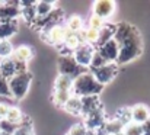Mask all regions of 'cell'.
I'll return each instance as SVG.
<instances>
[{"label": "cell", "mask_w": 150, "mask_h": 135, "mask_svg": "<svg viewBox=\"0 0 150 135\" xmlns=\"http://www.w3.org/2000/svg\"><path fill=\"white\" fill-rule=\"evenodd\" d=\"M0 96H6V97H12L10 89H9V80H6L4 77L0 76Z\"/></svg>", "instance_id": "cell-29"}, {"label": "cell", "mask_w": 150, "mask_h": 135, "mask_svg": "<svg viewBox=\"0 0 150 135\" xmlns=\"http://www.w3.org/2000/svg\"><path fill=\"white\" fill-rule=\"evenodd\" d=\"M149 118H150V110L147 106L139 103V105H134V106L131 108V119H133V122L142 125V124H144Z\"/></svg>", "instance_id": "cell-12"}, {"label": "cell", "mask_w": 150, "mask_h": 135, "mask_svg": "<svg viewBox=\"0 0 150 135\" xmlns=\"http://www.w3.org/2000/svg\"><path fill=\"white\" fill-rule=\"evenodd\" d=\"M55 3L54 1H35V19L37 18H45L50 13L55 10Z\"/></svg>", "instance_id": "cell-15"}, {"label": "cell", "mask_w": 150, "mask_h": 135, "mask_svg": "<svg viewBox=\"0 0 150 135\" xmlns=\"http://www.w3.org/2000/svg\"><path fill=\"white\" fill-rule=\"evenodd\" d=\"M91 73L93 74L95 80L100 86H105L115 79V76L118 73V64L117 63H108V64H103L98 68H92Z\"/></svg>", "instance_id": "cell-5"}, {"label": "cell", "mask_w": 150, "mask_h": 135, "mask_svg": "<svg viewBox=\"0 0 150 135\" xmlns=\"http://www.w3.org/2000/svg\"><path fill=\"white\" fill-rule=\"evenodd\" d=\"M57 65H58V73L61 76H67V77H70L73 80L82 73L80 71L82 67H79L77 63L74 61V58L71 55H67V54H61L58 57Z\"/></svg>", "instance_id": "cell-4"}, {"label": "cell", "mask_w": 150, "mask_h": 135, "mask_svg": "<svg viewBox=\"0 0 150 135\" xmlns=\"http://www.w3.org/2000/svg\"><path fill=\"white\" fill-rule=\"evenodd\" d=\"M32 82V74L29 71H23V73H18L15 74L10 80H9V89L12 97L21 100L26 96L29 86Z\"/></svg>", "instance_id": "cell-3"}, {"label": "cell", "mask_w": 150, "mask_h": 135, "mask_svg": "<svg viewBox=\"0 0 150 135\" xmlns=\"http://www.w3.org/2000/svg\"><path fill=\"white\" fill-rule=\"evenodd\" d=\"M7 110H9V106H7V105H4V103H0V122L6 119Z\"/></svg>", "instance_id": "cell-31"}, {"label": "cell", "mask_w": 150, "mask_h": 135, "mask_svg": "<svg viewBox=\"0 0 150 135\" xmlns=\"http://www.w3.org/2000/svg\"><path fill=\"white\" fill-rule=\"evenodd\" d=\"M10 135H34V131L29 125H19Z\"/></svg>", "instance_id": "cell-30"}, {"label": "cell", "mask_w": 150, "mask_h": 135, "mask_svg": "<svg viewBox=\"0 0 150 135\" xmlns=\"http://www.w3.org/2000/svg\"><path fill=\"white\" fill-rule=\"evenodd\" d=\"M64 109L71 115H82V99L73 94L69 99V102L64 105Z\"/></svg>", "instance_id": "cell-18"}, {"label": "cell", "mask_w": 150, "mask_h": 135, "mask_svg": "<svg viewBox=\"0 0 150 135\" xmlns=\"http://www.w3.org/2000/svg\"><path fill=\"white\" fill-rule=\"evenodd\" d=\"M122 135H143V128L140 124L136 122H130L128 125L124 127L122 129Z\"/></svg>", "instance_id": "cell-26"}, {"label": "cell", "mask_w": 150, "mask_h": 135, "mask_svg": "<svg viewBox=\"0 0 150 135\" xmlns=\"http://www.w3.org/2000/svg\"><path fill=\"white\" fill-rule=\"evenodd\" d=\"M95 52H96V48L93 45L82 44L71 52V57L74 58L79 67H91Z\"/></svg>", "instance_id": "cell-6"}, {"label": "cell", "mask_w": 150, "mask_h": 135, "mask_svg": "<svg viewBox=\"0 0 150 135\" xmlns=\"http://www.w3.org/2000/svg\"><path fill=\"white\" fill-rule=\"evenodd\" d=\"M73 89V79L67 77V76H58L54 82V90H66V91H71Z\"/></svg>", "instance_id": "cell-23"}, {"label": "cell", "mask_w": 150, "mask_h": 135, "mask_svg": "<svg viewBox=\"0 0 150 135\" xmlns=\"http://www.w3.org/2000/svg\"><path fill=\"white\" fill-rule=\"evenodd\" d=\"M0 135H9V134H6V132H1V131H0Z\"/></svg>", "instance_id": "cell-32"}, {"label": "cell", "mask_w": 150, "mask_h": 135, "mask_svg": "<svg viewBox=\"0 0 150 135\" xmlns=\"http://www.w3.org/2000/svg\"><path fill=\"white\" fill-rule=\"evenodd\" d=\"M80 99H82V115H89L92 112L102 109L98 96H86Z\"/></svg>", "instance_id": "cell-14"}, {"label": "cell", "mask_w": 150, "mask_h": 135, "mask_svg": "<svg viewBox=\"0 0 150 135\" xmlns=\"http://www.w3.org/2000/svg\"><path fill=\"white\" fill-rule=\"evenodd\" d=\"M105 121H103V115H102V109L92 112L89 115H85V127L88 131H99L103 128Z\"/></svg>", "instance_id": "cell-11"}, {"label": "cell", "mask_w": 150, "mask_h": 135, "mask_svg": "<svg viewBox=\"0 0 150 135\" xmlns=\"http://www.w3.org/2000/svg\"><path fill=\"white\" fill-rule=\"evenodd\" d=\"M32 54H34V51L29 45H21V46L15 48L12 60L16 63H21V64H26L32 58Z\"/></svg>", "instance_id": "cell-13"}, {"label": "cell", "mask_w": 150, "mask_h": 135, "mask_svg": "<svg viewBox=\"0 0 150 135\" xmlns=\"http://www.w3.org/2000/svg\"><path fill=\"white\" fill-rule=\"evenodd\" d=\"M66 135H88V129L83 124H76L70 128V131Z\"/></svg>", "instance_id": "cell-28"}, {"label": "cell", "mask_w": 150, "mask_h": 135, "mask_svg": "<svg viewBox=\"0 0 150 135\" xmlns=\"http://www.w3.org/2000/svg\"><path fill=\"white\" fill-rule=\"evenodd\" d=\"M120 135H122V134H120Z\"/></svg>", "instance_id": "cell-33"}, {"label": "cell", "mask_w": 150, "mask_h": 135, "mask_svg": "<svg viewBox=\"0 0 150 135\" xmlns=\"http://www.w3.org/2000/svg\"><path fill=\"white\" fill-rule=\"evenodd\" d=\"M16 74V65L12 58L0 60V76L4 77L6 80H10Z\"/></svg>", "instance_id": "cell-16"}, {"label": "cell", "mask_w": 150, "mask_h": 135, "mask_svg": "<svg viewBox=\"0 0 150 135\" xmlns=\"http://www.w3.org/2000/svg\"><path fill=\"white\" fill-rule=\"evenodd\" d=\"M44 32H45V39H47L50 44H52V45L64 44L67 29H66V25H61V22H58V23L50 26V28L45 29Z\"/></svg>", "instance_id": "cell-9"}, {"label": "cell", "mask_w": 150, "mask_h": 135, "mask_svg": "<svg viewBox=\"0 0 150 135\" xmlns=\"http://www.w3.org/2000/svg\"><path fill=\"white\" fill-rule=\"evenodd\" d=\"M13 45L9 39H4V41H0V60H6V58H12L13 55Z\"/></svg>", "instance_id": "cell-24"}, {"label": "cell", "mask_w": 150, "mask_h": 135, "mask_svg": "<svg viewBox=\"0 0 150 135\" xmlns=\"http://www.w3.org/2000/svg\"><path fill=\"white\" fill-rule=\"evenodd\" d=\"M115 10V3L108 0H98L93 3V15L100 18L102 20L111 18V15Z\"/></svg>", "instance_id": "cell-10"}, {"label": "cell", "mask_w": 150, "mask_h": 135, "mask_svg": "<svg viewBox=\"0 0 150 135\" xmlns=\"http://www.w3.org/2000/svg\"><path fill=\"white\" fill-rule=\"evenodd\" d=\"M103 86L95 80L93 74L91 71H83L80 73L74 80H73V89L71 93L77 97H86V96H98Z\"/></svg>", "instance_id": "cell-2"}, {"label": "cell", "mask_w": 150, "mask_h": 135, "mask_svg": "<svg viewBox=\"0 0 150 135\" xmlns=\"http://www.w3.org/2000/svg\"><path fill=\"white\" fill-rule=\"evenodd\" d=\"M66 29L70 31V32H74V34L80 32L83 29V20H82V18L77 16V15L70 16L67 19V22H66Z\"/></svg>", "instance_id": "cell-22"}, {"label": "cell", "mask_w": 150, "mask_h": 135, "mask_svg": "<svg viewBox=\"0 0 150 135\" xmlns=\"http://www.w3.org/2000/svg\"><path fill=\"white\" fill-rule=\"evenodd\" d=\"M73 96L71 91H66V90H54L52 93V102L55 106L58 108H64V105L69 102V99Z\"/></svg>", "instance_id": "cell-19"}, {"label": "cell", "mask_w": 150, "mask_h": 135, "mask_svg": "<svg viewBox=\"0 0 150 135\" xmlns=\"http://www.w3.org/2000/svg\"><path fill=\"white\" fill-rule=\"evenodd\" d=\"M16 31H18V20L0 22V41L9 39L16 34Z\"/></svg>", "instance_id": "cell-17"}, {"label": "cell", "mask_w": 150, "mask_h": 135, "mask_svg": "<svg viewBox=\"0 0 150 135\" xmlns=\"http://www.w3.org/2000/svg\"><path fill=\"white\" fill-rule=\"evenodd\" d=\"M103 26H105V20H102L100 18L95 16V15L91 16V19H89V28L96 29V31H100Z\"/></svg>", "instance_id": "cell-27"}, {"label": "cell", "mask_w": 150, "mask_h": 135, "mask_svg": "<svg viewBox=\"0 0 150 135\" xmlns=\"http://www.w3.org/2000/svg\"><path fill=\"white\" fill-rule=\"evenodd\" d=\"M22 119H23V113H22V110L19 109V108H16V106H12V108H9V110H7V115H6V119L4 121H7L9 124H12V125H18V124H21L22 125Z\"/></svg>", "instance_id": "cell-20"}, {"label": "cell", "mask_w": 150, "mask_h": 135, "mask_svg": "<svg viewBox=\"0 0 150 135\" xmlns=\"http://www.w3.org/2000/svg\"><path fill=\"white\" fill-rule=\"evenodd\" d=\"M96 54L100 57V60L108 64V63H117L118 54H120V46L117 44V41L112 38L111 41H108L103 46H100L96 49Z\"/></svg>", "instance_id": "cell-8"}, {"label": "cell", "mask_w": 150, "mask_h": 135, "mask_svg": "<svg viewBox=\"0 0 150 135\" xmlns=\"http://www.w3.org/2000/svg\"><path fill=\"white\" fill-rule=\"evenodd\" d=\"M115 119H118L124 127L128 125L130 122H133V119H131V109H130V108H122V109H120V110L117 112V115H115Z\"/></svg>", "instance_id": "cell-25"}, {"label": "cell", "mask_w": 150, "mask_h": 135, "mask_svg": "<svg viewBox=\"0 0 150 135\" xmlns=\"http://www.w3.org/2000/svg\"><path fill=\"white\" fill-rule=\"evenodd\" d=\"M114 39L117 41V44L120 46V54L117 58L118 65L131 63L143 51V42H142L139 29L127 22H121V23L115 25Z\"/></svg>", "instance_id": "cell-1"}, {"label": "cell", "mask_w": 150, "mask_h": 135, "mask_svg": "<svg viewBox=\"0 0 150 135\" xmlns=\"http://www.w3.org/2000/svg\"><path fill=\"white\" fill-rule=\"evenodd\" d=\"M22 16L21 1H1L0 3V22L18 20Z\"/></svg>", "instance_id": "cell-7"}, {"label": "cell", "mask_w": 150, "mask_h": 135, "mask_svg": "<svg viewBox=\"0 0 150 135\" xmlns=\"http://www.w3.org/2000/svg\"><path fill=\"white\" fill-rule=\"evenodd\" d=\"M122 129H124V125L115 118L105 122V125H103V131L108 135H120L122 134Z\"/></svg>", "instance_id": "cell-21"}]
</instances>
